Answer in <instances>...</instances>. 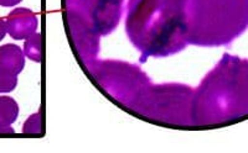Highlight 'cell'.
Returning a JSON list of instances; mask_svg holds the SVG:
<instances>
[{"label": "cell", "instance_id": "9c48e42d", "mask_svg": "<svg viewBox=\"0 0 248 153\" xmlns=\"http://www.w3.org/2000/svg\"><path fill=\"white\" fill-rule=\"evenodd\" d=\"M19 116V105L15 99L1 95L0 97V124L10 126Z\"/></svg>", "mask_w": 248, "mask_h": 153}, {"label": "cell", "instance_id": "8992f818", "mask_svg": "<svg viewBox=\"0 0 248 153\" xmlns=\"http://www.w3.org/2000/svg\"><path fill=\"white\" fill-rule=\"evenodd\" d=\"M83 70L109 99L129 110L152 85L148 74L138 64L119 59H94Z\"/></svg>", "mask_w": 248, "mask_h": 153}, {"label": "cell", "instance_id": "277c9868", "mask_svg": "<svg viewBox=\"0 0 248 153\" xmlns=\"http://www.w3.org/2000/svg\"><path fill=\"white\" fill-rule=\"evenodd\" d=\"M63 6L71 45L85 67L98 58L101 37L118 28L124 0H63Z\"/></svg>", "mask_w": 248, "mask_h": 153}, {"label": "cell", "instance_id": "7a4b0ae2", "mask_svg": "<svg viewBox=\"0 0 248 153\" xmlns=\"http://www.w3.org/2000/svg\"><path fill=\"white\" fill-rule=\"evenodd\" d=\"M125 32L139 62L163 58L187 47L185 0H128Z\"/></svg>", "mask_w": 248, "mask_h": 153}, {"label": "cell", "instance_id": "3957f363", "mask_svg": "<svg viewBox=\"0 0 248 153\" xmlns=\"http://www.w3.org/2000/svg\"><path fill=\"white\" fill-rule=\"evenodd\" d=\"M187 45L229 46L248 28V0H185Z\"/></svg>", "mask_w": 248, "mask_h": 153}, {"label": "cell", "instance_id": "30bf717a", "mask_svg": "<svg viewBox=\"0 0 248 153\" xmlns=\"http://www.w3.org/2000/svg\"><path fill=\"white\" fill-rule=\"evenodd\" d=\"M24 55L31 61L41 62V35L35 32L29 39L25 40L24 43Z\"/></svg>", "mask_w": 248, "mask_h": 153}, {"label": "cell", "instance_id": "8fae6325", "mask_svg": "<svg viewBox=\"0 0 248 153\" xmlns=\"http://www.w3.org/2000/svg\"><path fill=\"white\" fill-rule=\"evenodd\" d=\"M23 134L31 137H41L43 130H41V112L37 111L28 117L23 126Z\"/></svg>", "mask_w": 248, "mask_h": 153}, {"label": "cell", "instance_id": "5b68a950", "mask_svg": "<svg viewBox=\"0 0 248 153\" xmlns=\"http://www.w3.org/2000/svg\"><path fill=\"white\" fill-rule=\"evenodd\" d=\"M194 92V88L187 84L152 83L128 112L158 125L192 127Z\"/></svg>", "mask_w": 248, "mask_h": 153}, {"label": "cell", "instance_id": "ba28073f", "mask_svg": "<svg viewBox=\"0 0 248 153\" xmlns=\"http://www.w3.org/2000/svg\"><path fill=\"white\" fill-rule=\"evenodd\" d=\"M25 67L24 51L16 45L6 43L0 46V68L14 74H20Z\"/></svg>", "mask_w": 248, "mask_h": 153}, {"label": "cell", "instance_id": "4fadbf2b", "mask_svg": "<svg viewBox=\"0 0 248 153\" xmlns=\"http://www.w3.org/2000/svg\"><path fill=\"white\" fill-rule=\"evenodd\" d=\"M8 34V28H6V21L4 19L0 17V41L5 37V35Z\"/></svg>", "mask_w": 248, "mask_h": 153}, {"label": "cell", "instance_id": "5bb4252c", "mask_svg": "<svg viewBox=\"0 0 248 153\" xmlns=\"http://www.w3.org/2000/svg\"><path fill=\"white\" fill-rule=\"evenodd\" d=\"M0 135H14V130L12 128V126L8 125H1L0 124Z\"/></svg>", "mask_w": 248, "mask_h": 153}, {"label": "cell", "instance_id": "52a82bcc", "mask_svg": "<svg viewBox=\"0 0 248 153\" xmlns=\"http://www.w3.org/2000/svg\"><path fill=\"white\" fill-rule=\"evenodd\" d=\"M8 34L14 40H26L37 30V17L30 9L16 8L6 17Z\"/></svg>", "mask_w": 248, "mask_h": 153}, {"label": "cell", "instance_id": "7c38bea8", "mask_svg": "<svg viewBox=\"0 0 248 153\" xmlns=\"http://www.w3.org/2000/svg\"><path fill=\"white\" fill-rule=\"evenodd\" d=\"M17 75L0 68V93H10L16 88Z\"/></svg>", "mask_w": 248, "mask_h": 153}, {"label": "cell", "instance_id": "9a60e30c", "mask_svg": "<svg viewBox=\"0 0 248 153\" xmlns=\"http://www.w3.org/2000/svg\"><path fill=\"white\" fill-rule=\"evenodd\" d=\"M21 0H0V6H5V8H10V6H15L20 3Z\"/></svg>", "mask_w": 248, "mask_h": 153}, {"label": "cell", "instance_id": "6da1fadb", "mask_svg": "<svg viewBox=\"0 0 248 153\" xmlns=\"http://www.w3.org/2000/svg\"><path fill=\"white\" fill-rule=\"evenodd\" d=\"M248 117V58L223 53L194 92L192 127L230 125Z\"/></svg>", "mask_w": 248, "mask_h": 153}]
</instances>
